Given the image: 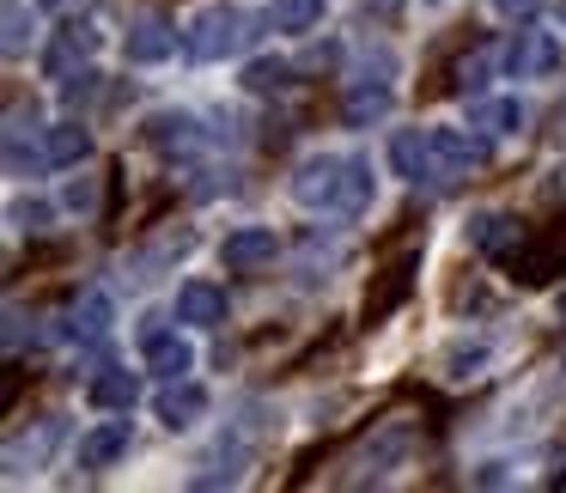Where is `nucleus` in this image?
<instances>
[{"instance_id": "0eeeda50", "label": "nucleus", "mask_w": 566, "mask_h": 493, "mask_svg": "<svg viewBox=\"0 0 566 493\" xmlns=\"http://www.w3.org/2000/svg\"><path fill=\"white\" fill-rule=\"evenodd\" d=\"M128 444H135V427H128V415L98 420L92 432H80L74 463H80V469H111V463H123V457H128Z\"/></svg>"}, {"instance_id": "2f4dec72", "label": "nucleus", "mask_w": 566, "mask_h": 493, "mask_svg": "<svg viewBox=\"0 0 566 493\" xmlns=\"http://www.w3.org/2000/svg\"><path fill=\"white\" fill-rule=\"evenodd\" d=\"M560 25H566V0H560Z\"/></svg>"}, {"instance_id": "9b49d317", "label": "nucleus", "mask_w": 566, "mask_h": 493, "mask_svg": "<svg viewBox=\"0 0 566 493\" xmlns=\"http://www.w3.org/2000/svg\"><path fill=\"white\" fill-rule=\"evenodd\" d=\"M147 371L159 384L189 378V371H196V347H189L177 329H147Z\"/></svg>"}, {"instance_id": "39448f33", "label": "nucleus", "mask_w": 566, "mask_h": 493, "mask_svg": "<svg viewBox=\"0 0 566 493\" xmlns=\"http://www.w3.org/2000/svg\"><path fill=\"white\" fill-rule=\"evenodd\" d=\"M432 153H439V177L444 183H457V177H469L475 165H488V135H475V128H432Z\"/></svg>"}, {"instance_id": "a878e982", "label": "nucleus", "mask_w": 566, "mask_h": 493, "mask_svg": "<svg viewBox=\"0 0 566 493\" xmlns=\"http://www.w3.org/2000/svg\"><path fill=\"white\" fill-rule=\"evenodd\" d=\"M488 55H469V62H457V92H463V98H469V92H481V80H488Z\"/></svg>"}, {"instance_id": "393cba45", "label": "nucleus", "mask_w": 566, "mask_h": 493, "mask_svg": "<svg viewBox=\"0 0 566 493\" xmlns=\"http://www.w3.org/2000/svg\"><path fill=\"white\" fill-rule=\"evenodd\" d=\"M62 208L67 213H92L98 208V183H92V177H74V183L62 189Z\"/></svg>"}, {"instance_id": "4be33fe9", "label": "nucleus", "mask_w": 566, "mask_h": 493, "mask_svg": "<svg viewBox=\"0 0 566 493\" xmlns=\"http://www.w3.org/2000/svg\"><path fill=\"white\" fill-rule=\"evenodd\" d=\"M55 439H62V420H43V427H38V439H19L13 444V451H7V463H25V457H31V463H43V457H50V444Z\"/></svg>"}, {"instance_id": "7c9ffc66", "label": "nucleus", "mask_w": 566, "mask_h": 493, "mask_svg": "<svg viewBox=\"0 0 566 493\" xmlns=\"http://www.w3.org/2000/svg\"><path fill=\"white\" fill-rule=\"evenodd\" d=\"M554 311H560V323H566V293H560V298H554Z\"/></svg>"}, {"instance_id": "1a4fd4ad", "label": "nucleus", "mask_w": 566, "mask_h": 493, "mask_svg": "<svg viewBox=\"0 0 566 493\" xmlns=\"http://www.w3.org/2000/svg\"><path fill=\"white\" fill-rule=\"evenodd\" d=\"M274 256H281L274 225H238V232H226V244H220V262H226V269H238V274L269 269Z\"/></svg>"}, {"instance_id": "f03ea898", "label": "nucleus", "mask_w": 566, "mask_h": 493, "mask_svg": "<svg viewBox=\"0 0 566 493\" xmlns=\"http://www.w3.org/2000/svg\"><path fill=\"white\" fill-rule=\"evenodd\" d=\"M347 165L342 153H311V159H298L293 171V201L311 213H342V196H347Z\"/></svg>"}, {"instance_id": "cd10ccee", "label": "nucleus", "mask_w": 566, "mask_h": 493, "mask_svg": "<svg viewBox=\"0 0 566 493\" xmlns=\"http://www.w3.org/2000/svg\"><path fill=\"white\" fill-rule=\"evenodd\" d=\"M481 366H488V347H457L451 354V378H475Z\"/></svg>"}, {"instance_id": "5701e85b", "label": "nucleus", "mask_w": 566, "mask_h": 493, "mask_svg": "<svg viewBox=\"0 0 566 493\" xmlns=\"http://www.w3.org/2000/svg\"><path fill=\"white\" fill-rule=\"evenodd\" d=\"M371 208V165L354 159L347 165V196H342V213H366Z\"/></svg>"}, {"instance_id": "7ed1b4c3", "label": "nucleus", "mask_w": 566, "mask_h": 493, "mask_svg": "<svg viewBox=\"0 0 566 493\" xmlns=\"http://www.w3.org/2000/svg\"><path fill=\"white\" fill-rule=\"evenodd\" d=\"M554 67H560V38L517 25L512 43H505V80H548Z\"/></svg>"}, {"instance_id": "2eb2a0df", "label": "nucleus", "mask_w": 566, "mask_h": 493, "mask_svg": "<svg viewBox=\"0 0 566 493\" xmlns=\"http://www.w3.org/2000/svg\"><path fill=\"white\" fill-rule=\"evenodd\" d=\"M111 323H116V298L104 286H92V293H80L67 305V335L74 342H98V335H111Z\"/></svg>"}, {"instance_id": "20e7f679", "label": "nucleus", "mask_w": 566, "mask_h": 493, "mask_svg": "<svg viewBox=\"0 0 566 493\" xmlns=\"http://www.w3.org/2000/svg\"><path fill=\"white\" fill-rule=\"evenodd\" d=\"M390 171L402 183H444L439 153H432V128H396L390 135Z\"/></svg>"}, {"instance_id": "9d476101", "label": "nucleus", "mask_w": 566, "mask_h": 493, "mask_svg": "<svg viewBox=\"0 0 566 493\" xmlns=\"http://www.w3.org/2000/svg\"><path fill=\"white\" fill-rule=\"evenodd\" d=\"M153 415H159V427H171V432H189L201 415H208V390H201L196 378H171L159 396H153Z\"/></svg>"}, {"instance_id": "a211bd4d", "label": "nucleus", "mask_w": 566, "mask_h": 493, "mask_svg": "<svg viewBox=\"0 0 566 493\" xmlns=\"http://www.w3.org/2000/svg\"><path fill=\"white\" fill-rule=\"evenodd\" d=\"M147 140L159 153H196L201 147V128H196V116H189V111H159L147 123Z\"/></svg>"}, {"instance_id": "dca6fc26", "label": "nucleus", "mask_w": 566, "mask_h": 493, "mask_svg": "<svg viewBox=\"0 0 566 493\" xmlns=\"http://www.w3.org/2000/svg\"><path fill=\"white\" fill-rule=\"evenodd\" d=\"M43 153H50V165H62V171H80V165L92 159V128L80 123V116H62L55 128H43Z\"/></svg>"}, {"instance_id": "aec40b11", "label": "nucleus", "mask_w": 566, "mask_h": 493, "mask_svg": "<svg viewBox=\"0 0 566 493\" xmlns=\"http://www.w3.org/2000/svg\"><path fill=\"white\" fill-rule=\"evenodd\" d=\"M475 128H488V135H517V128H524V104L517 98H481Z\"/></svg>"}, {"instance_id": "bb28decb", "label": "nucleus", "mask_w": 566, "mask_h": 493, "mask_svg": "<svg viewBox=\"0 0 566 493\" xmlns=\"http://www.w3.org/2000/svg\"><path fill=\"white\" fill-rule=\"evenodd\" d=\"M542 7H548V0H493V13L512 19V25H530V19L542 13Z\"/></svg>"}, {"instance_id": "f8f14e48", "label": "nucleus", "mask_w": 566, "mask_h": 493, "mask_svg": "<svg viewBox=\"0 0 566 493\" xmlns=\"http://www.w3.org/2000/svg\"><path fill=\"white\" fill-rule=\"evenodd\" d=\"M390 104H396L390 80H354V86H347V98H342V123L347 128H371V123H384V116H390Z\"/></svg>"}, {"instance_id": "f3484780", "label": "nucleus", "mask_w": 566, "mask_h": 493, "mask_svg": "<svg viewBox=\"0 0 566 493\" xmlns=\"http://www.w3.org/2000/svg\"><path fill=\"white\" fill-rule=\"evenodd\" d=\"M92 408H104V415H128V408L140 402V371H128V366H111V371H98L92 378Z\"/></svg>"}, {"instance_id": "6ab92c4d", "label": "nucleus", "mask_w": 566, "mask_h": 493, "mask_svg": "<svg viewBox=\"0 0 566 493\" xmlns=\"http://www.w3.org/2000/svg\"><path fill=\"white\" fill-rule=\"evenodd\" d=\"M323 25V0H274V31L286 38H305V31Z\"/></svg>"}, {"instance_id": "f257e3e1", "label": "nucleus", "mask_w": 566, "mask_h": 493, "mask_svg": "<svg viewBox=\"0 0 566 493\" xmlns=\"http://www.w3.org/2000/svg\"><path fill=\"white\" fill-rule=\"evenodd\" d=\"M250 43V19L238 13L232 0H208L201 13L184 19V55L189 62H226Z\"/></svg>"}, {"instance_id": "4468645a", "label": "nucleus", "mask_w": 566, "mask_h": 493, "mask_svg": "<svg viewBox=\"0 0 566 493\" xmlns=\"http://www.w3.org/2000/svg\"><path fill=\"white\" fill-rule=\"evenodd\" d=\"M469 244H475L481 256H517V244H524V225H517L512 213L488 208V213H475V220H469Z\"/></svg>"}, {"instance_id": "423d86ee", "label": "nucleus", "mask_w": 566, "mask_h": 493, "mask_svg": "<svg viewBox=\"0 0 566 493\" xmlns=\"http://www.w3.org/2000/svg\"><path fill=\"white\" fill-rule=\"evenodd\" d=\"M92 50H98V31H92L86 19H67V25L50 38V50H43V74H50V80H74L80 67H86Z\"/></svg>"}, {"instance_id": "ddd939ff", "label": "nucleus", "mask_w": 566, "mask_h": 493, "mask_svg": "<svg viewBox=\"0 0 566 493\" xmlns=\"http://www.w3.org/2000/svg\"><path fill=\"white\" fill-rule=\"evenodd\" d=\"M177 323H189V329H213V323H226V286L184 281L177 286Z\"/></svg>"}, {"instance_id": "c756f323", "label": "nucleus", "mask_w": 566, "mask_h": 493, "mask_svg": "<svg viewBox=\"0 0 566 493\" xmlns=\"http://www.w3.org/2000/svg\"><path fill=\"white\" fill-rule=\"evenodd\" d=\"M31 7H43V13H62L67 0H31Z\"/></svg>"}, {"instance_id": "b1692460", "label": "nucleus", "mask_w": 566, "mask_h": 493, "mask_svg": "<svg viewBox=\"0 0 566 493\" xmlns=\"http://www.w3.org/2000/svg\"><path fill=\"white\" fill-rule=\"evenodd\" d=\"M31 43V13H25V0H7V55H25Z\"/></svg>"}, {"instance_id": "412c9836", "label": "nucleus", "mask_w": 566, "mask_h": 493, "mask_svg": "<svg viewBox=\"0 0 566 493\" xmlns=\"http://www.w3.org/2000/svg\"><path fill=\"white\" fill-rule=\"evenodd\" d=\"M293 86V67L281 62V55H262V62L244 67V92H256V98H269V92H286Z\"/></svg>"}, {"instance_id": "6e6552de", "label": "nucleus", "mask_w": 566, "mask_h": 493, "mask_svg": "<svg viewBox=\"0 0 566 493\" xmlns=\"http://www.w3.org/2000/svg\"><path fill=\"white\" fill-rule=\"evenodd\" d=\"M177 38H184V31H177L165 13H140L135 25H128V38H123V55L140 62V67H159L165 55L177 50Z\"/></svg>"}, {"instance_id": "c85d7f7f", "label": "nucleus", "mask_w": 566, "mask_h": 493, "mask_svg": "<svg viewBox=\"0 0 566 493\" xmlns=\"http://www.w3.org/2000/svg\"><path fill=\"white\" fill-rule=\"evenodd\" d=\"M25 220H31V232H38V225L50 220V208H43V201H19V208H13V225H25Z\"/></svg>"}]
</instances>
